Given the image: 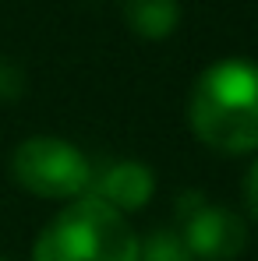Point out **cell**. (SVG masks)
<instances>
[{
  "mask_svg": "<svg viewBox=\"0 0 258 261\" xmlns=\"http://www.w3.org/2000/svg\"><path fill=\"white\" fill-rule=\"evenodd\" d=\"M152 191H156V176L138 159L106 163L99 173H92V187H88L92 198H99L103 205L117 208L121 216L145 208V201L152 198Z\"/></svg>",
  "mask_w": 258,
  "mask_h": 261,
  "instance_id": "5",
  "label": "cell"
},
{
  "mask_svg": "<svg viewBox=\"0 0 258 261\" xmlns=\"http://www.w3.org/2000/svg\"><path fill=\"white\" fill-rule=\"evenodd\" d=\"M244 208L251 212V219H258V159L244 173Z\"/></svg>",
  "mask_w": 258,
  "mask_h": 261,
  "instance_id": "9",
  "label": "cell"
},
{
  "mask_svg": "<svg viewBox=\"0 0 258 261\" xmlns=\"http://www.w3.org/2000/svg\"><path fill=\"white\" fill-rule=\"evenodd\" d=\"M177 229L187 244V254L198 261H233L248 244L244 219L230 208H223V205H213V201H205Z\"/></svg>",
  "mask_w": 258,
  "mask_h": 261,
  "instance_id": "4",
  "label": "cell"
},
{
  "mask_svg": "<svg viewBox=\"0 0 258 261\" xmlns=\"http://www.w3.org/2000/svg\"><path fill=\"white\" fill-rule=\"evenodd\" d=\"M187 124L223 155L258 152V64L226 57L205 67L187 95Z\"/></svg>",
  "mask_w": 258,
  "mask_h": 261,
  "instance_id": "1",
  "label": "cell"
},
{
  "mask_svg": "<svg viewBox=\"0 0 258 261\" xmlns=\"http://www.w3.org/2000/svg\"><path fill=\"white\" fill-rule=\"evenodd\" d=\"M32 261H138V237L117 208L85 194L43 226Z\"/></svg>",
  "mask_w": 258,
  "mask_h": 261,
  "instance_id": "2",
  "label": "cell"
},
{
  "mask_svg": "<svg viewBox=\"0 0 258 261\" xmlns=\"http://www.w3.org/2000/svg\"><path fill=\"white\" fill-rule=\"evenodd\" d=\"M21 92H25V71L14 60L0 57V102H14L21 99Z\"/></svg>",
  "mask_w": 258,
  "mask_h": 261,
  "instance_id": "8",
  "label": "cell"
},
{
  "mask_svg": "<svg viewBox=\"0 0 258 261\" xmlns=\"http://www.w3.org/2000/svg\"><path fill=\"white\" fill-rule=\"evenodd\" d=\"M0 261H7V258H0Z\"/></svg>",
  "mask_w": 258,
  "mask_h": 261,
  "instance_id": "10",
  "label": "cell"
},
{
  "mask_svg": "<svg viewBox=\"0 0 258 261\" xmlns=\"http://www.w3.org/2000/svg\"><path fill=\"white\" fill-rule=\"evenodd\" d=\"M124 21L142 39H167L180 21V0H124Z\"/></svg>",
  "mask_w": 258,
  "mask_h": 261,
  "instance_id": "6",
  "label": "cell"
},
{
  "mask_svg": "<svg viewBox=\"0 0 258 261\" xmlns=\"http://www.w3.org/2000/svg\"><path fill=\"white\" fill-rule=\"evenodd\" d=\"M92 163L85 155L53 134L25 138L11 155V176L18 187L46 201H75L85 198L92 187Z\"/></svg>",
  "mask_w": 258,
  "mask_h": 261,
  "instance_id": "3",
  "label": "cell"
},
{
  "mask_svg": "<svg viewBox=\"0 0 258 261\" xmlns=\"http://www.w3.org/2000/svg\"><path fill=\"white\" fill-rule=\"evenodd\" d=\"M138 261H191V254L177 226H159L138 240Z\"/></svg>",
  "mask_w": 258,
  "mask_h": 261,
  "instance_id": "7",
  "label": "cell"
}]
</instances>
